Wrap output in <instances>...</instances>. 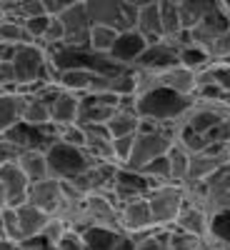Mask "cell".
Listing matches in <instances>:
<instances>
[{
    "instance_id": "6da1fadb",
    "label": "cell",
    "mask_w": 230,
    "mask_h": 250,
    "mask_svg": "<svg viewBox=\"0 0 230 250\" xmlns=\"http://www.w3.org/2000/svg\"><path fill=\"white\" fill-rule=\"evenodd\" d=\"M195 98L193 95H180L165 85H158L143 95H135V113L140 118H150V120H183V115L193 108Z\"/></svg>"
},
{
    "instance_id": "7a4b0ae2",
    "label": "cell",
    "mask_w": 230,
    "mask_h": 250,
    "mask_svg": "<svg viewBox=\"0 0 230 250\" xmlns=\"http://www.w3.org/2000/svg\"><path fill=\"white\" fill-rule=\"evenodd\" d=\"M10 62L15 68L18 85H25V83H58L60 70L53 65L48 50L40 43H20Z\"/></svg>"
},
{
    "instance_id": "3957f363",
    "label": "cell",
    "mask_w": 230,
    "mask_h": 250,
    "mask_svg": "<svg viewBox=\"0 0 230 250\" xmlns=\"http://www.w3.org/2000/svg\"><path fill=\"white\" fill-rule=\"evenodd\" d=\"M45 158H48L50 178H58V180H70V178L85 173L88 168H93L98 163L85 153V148H78V145L63 143V140H55V143L48 145Z\"/></svg>"
},
{
    "instance_id": "277c9868",
    "label": "cell",
    "mask_w": 230,
    "mask_h": 250,
    "mask_svg": "<svg viewBox=\"0 0 230 250\" xmlns=\"http://www.w3.org/2000/svg\"><path fill=\"white\" fill-rule=\"evenodd\" d=\"M155 228H170L185 203V188L180 183H160L148 193Z\"/></svg>"
},
{
    "instance_id": "5b68a950",
    "label": "cell",
    "mask_w": 230,
    "mask_h": 250,
    "mask_svg": "<svg viewBox=\"0 0 230 250\" xmlns=\"http://www.w3.org/2000/svg\"><path fill=\"white\" fill-rule=\"evenodd\" d=\"M93 25H110L118 30L135 28V8L125 0H83Z\"/></svg>"
},
{
    "instance_id": "8992f818",
    "label": "cell",
    "mask_w": 230,
    "mask_h": 250,
    "mask_svg": "<svg viewBox=\"0 0 230 250\" xmlns=\"http://www.w3.org/2000/svg\"><path fill=\"white\" fill-rule=\"evenodd\" d=\"M120 98L113 93H83L78 105V120L80 125H105L113 113L118 110Z\"/></svg>"
},
{
    "instance_id": "52a82bcc",
    "label": "cell",
    "mask_w": 230,
    "mask_h": 250,
    "mask_svg": "<svg viewBox=\"0 0 230 250\" xmlns=\"http://www.w3.org/2000/svg\"><path fill=\"white\" fill-rule=\"evenodd\" d=\"M78 233L83 238L85 250H133V235H128L120 228L85 225Z\"/></svg>"
},
{
    "instance_id": "ba28073f",
    "label": "cell",
    "mask_w": 230,
    "mask_h": 250,
    "mask_svg": "<svg viewBox=\"0 0 230 250\" xmlns=\"http://www.w3.org/2000/svg\"><path fill=\"white\" fill-rule=\"evenodd\" d=\"M118 225H120V230H125L128 235H140L145 230H150V228H155L148 195L120 203L118 205Z\"/></svg>"
},
{
    "instance_id": "9c48e42d",
    "label": "cell",
    "mask_w": 230,
    "mask_h": 250,
    "mask_svg": "<svg viewBox=\"0 0 230 250\" xmlns=\"http://www.w3.org/2000/svg\"><path fill=\"white\" fill-rule=\"evenodd\" d=\"M65 25V40L60 45H70V48H88V38H90V28L93 20L83 5V0H78L75 5H70L68 10H63L58 15Z\"/></svg>"
},
{
    "instance_id": "30bf717a",
    "label": "cell",
    "mask_w": 230,
    "mask_h": 250,
    "mask_svg": "<svg viewBox=\"0 0 230 250\" xmlns=\"http://www.w3.org/2000/svg\"><path fill=\"white\" fill-rule=\"evenodd\" d=\"M178 55H180V48L173 43L170 38H163L158 43H148V48L143 50V55L133 62V68L138 70H165L170 65H178Z\"/></svg>"
},
{
    "instance_id": "8fae6325",
    "label": "cell",
    "mask_w": 230,
    "mask_h": 250,
    "mask_svg": "<svg viewBox=\"0 0 230 250\" xmlns=\"http://www.w3.org/2000/svg\"><path fill=\"white\" fill-rule=\"evenodd\" d=\"M63 200H65V190H63V180H58V178L38 180V183H30V188H28V203H33L35 208H40L48 215L60 213Z\"/></svg>"
},
{
    "instance_id": "7c38bea8",
    "label": "cell",
    "mask_w": 230,
    "mask_h": 250,
    "mask_svg": "<svg viewBox=\"0 0 230 250\" xmlns=\"http://www.w3.org/2000/svg\"><path fill=\"white\" fill-rule=\"evenodd\" d=\"M28 188L30 180L25 178V173L20 170L18 163H3L0 165V190H3L5 205L18 208L28 203Z\"/></svg>"
},
{
    "instance_id": "4fadbf2b",
    "label": "cell",
    "mask_w": 230,
    "mask_h": 250,
    "mask_svg": "<svg viewBox=\"0 0 230 250\" xmlns=\"http://www.w3.org/2000/svg\"><path fill=\"white\" fill-rule=\"evenodd\" d=\"M148 48V40H145L135 28H128V30H120L118 38H115V45L110 50V55L125 65H133V62L143 55V50Z\"/></svg>"
},
{
    "instance_id": "5bb4252c",
    "label": "cell",
    "mask_w": 230,
    "mask_h": 250,
    "mask_svg": "<svg viewBox=\"0 0 230 250\" xmlns=\"http://www.w3.org/2000/svg\"><path fill=\"white\" fill-rule=\"evenodd\" d=\"M135 30L148 40V43H158V40L165 38L163 20H160V3H158V0H150L148 5L138 8V13H135Z\"/></svg>"
},
{
    "instance_id": "9a60e30c",
    "label": "cell",
    "mask_w": 230,
    "mask_h": 250,
    "mask_svg": "<svg viewBox=\"0 0 230 250\" xmlns=\"http://www.w3.org/2000/svg\"><path fill=\"white\" fill-rule=\"evenodd\" d=\"M173 225L180 228V230H185V233H190V235L203 238L208 233V225H210V213L203 210V208H198L195 203H190L185 198V203H183V208H180V213H178Z\"/></svg>"
},
{
    "instance_id": "2e32d148",
    "label": "cell",
    "mask_w": 230,
    "mask_h": 250,
    "mask_svg": "<svg viewBox=\"0 0 230 250\" xmlns=\"http://www.w3.org/2000/svg\"><path fill=\"white\" fill-rule=\"evenodd\" d=\"M160 85L170 88V90H175V93H180V95H193V98H195L198 73L178 62V65H170V68L160 70Z\"/></svg>"
},
{
    "instance_id": "e0dca14e",
    "label": "cell",
    "mask_w": 230,
    "mask_h": 250,
    "mask_svg": "<svg viewBox=\"0 0 230 250\" xmlns=\"http://www.w3.org/2000/svg\"><path fill=\"white\" fill-rule=\"evenodd\" d=\"M18 213V230H20V240L25 238H33V235H40L43 233L45 223L50 220L48 213H43L40 208H35L33 203H23L15 208Z\"/></svg>"
},
{
    "instance_id": "ac0fdd59",
    "label": "cell",
    "mask_w": 230,
    "mask_h": 250,
    "mask_svg": "<svg viewBox=\"0 0 230 250\" xmlns=\"http://www.w3.org/2000/svg\"><path fill=\"white\" fill-rule=\"evenodd\" d=\"M78 105H80V95L70 90H60L55 100L50 103V120L55 125H68L78 120Z\"/></svg>"
},
{
    "instance_id": "d6986e66",
    "label": "cell",
    "mask_w": 230,
    "mask_h": 250,
    "mask_svg": "<svg viewBox=\"0 0 230 250\" xmlns=\"http://www.w3.org/2000/svg\"><path fill=\"white\" fill-rule=\"evenodd\" d=\"M23 103L25 95L20 93H0V135L23 120Z\"/></svg>"
},
{
    "instance_id": "ffe728a7",
    "label": "cell",
    "mask_w": 230,
    "mask_h": 250,
    "mask_svg": "<svg viewBox=\"0 0 230 250\" xmlns=\"http://www.w3.org/2000/svg\"><path fill=\"white\" fill-rule=\"evenodd\" d=\"M18 165H20V170L25 173V178L30 183H38V180H45L50 178L48 173V158H45V150H40V148H33V150H23L18 158Z\"/></svg>"
},
{
    "instance_id": "44dd1931",
    "label": "cell",
    "mask_w": 230,
    "mask_h": 250,
    "mask_svg": "<svg viewBox=\"0 0 230 250\" xmlns=\"http://www.w3.org/2000/svg\"><path fill=\"white\" fill-rule=\"evenodd\" d=\"M178 10H180V20H183V28H195L200 20L215 10L220 5V0H180V3H175Z\"/></svg>"
},
{
    "instance_id": "7402d4cb",
    "label": "cell",
    "mask_w": 230,
    "mask_h": 250,
    "mask_svg": "<svg viewBox=\"0 0 230 250\" xmlns=\"http://www.w3.org/2000/svg\"><path fill=\"white\" fill-rule=\"evenodd\" d=\"M95 70H88V68H68V70H60L58 75V83L63 90H70L75 95H83L90 90V80H93Z\"/></svg>"
},
{
    "instance_id": "603a6c76",
    "label": "cell",
    "mask_w": 230,
    "mask_h": 250,
    "mask_svg": "<svg viewBox=\"0 0 230 250\" xmlns=\"http://www.w3.org/2000/svg\"><path fill=\"white\" fill-rule=\"evenodd\" d=\"M108 130L113 138H123V135H133L138 133V125H140V115L133 110V108H120L113 113V118L105 123Z\"/></svg>"
},
{
    "instance_id": "cb8c5ba5",
    "label": "cell",
    "mask_w": 230,
    "mask_h": 250,
    "mask_svg": "<svg viewBox=\"0 0 230 250\" xmlns=\"http://www.w3.org/2000/svg\"><path fill=\"white\" fill-rule=\"evenodd\" d=\"M118 33L120 30L110 28V25H93L90 28V38H88V50H93L98 55H110Z\"/></svg>"
},
{
    "instance_id": "d4e9b609",
    "label": "cell",
    "mask_w": 230,
    "mask_h": 250,
    "mask_svg": "<svg viewBox=\"0 0 230 250\" xmlns=\"http://www.w3.org/2000/svg\"><path fill=\"white\" fill-rule=\"evenodd\" d=\"M23 123H30V125L53 123L50 120V105H48V103H43L38 95H25V103H23Z\"/></svg>"
},
{
    "instance_id": "484cf974",
    "label": "cell",
    "mask_w": 230,
    "mask_h": 250,
    "mask_svg": "<svg viewBox=\"0 0 230 250\" xmlns=\"http://www.w3.org/2000/svg\"><path fill=\"white\" fill-rule=\"evenodd\" d=\"M133 250H168V228H150L133 235Z\"/></svg>"
},
{
    "instance_id": "4316f807",
    "label": "cell",
    "mask_w": 230,
    "mask_h": 250,
    "mask_svg": "<svg viewBox=\"0 0 230 250\" xmlns=\"http://www.w3.org/2000/svg\"><path fill=\"white\" fill-rule=\"evenodd\" d=\"M168 160H170V178L173 183H185L188 178V170H190V153L183 150L178 143L170 145V150H168Z\"/></svg>"
},
{
    "instance_id": "83f0119b",
    "label": "cell",
    "mask_w": 230,
    "mask_h": 250,
    "mask_svg": "<svg viewBox=\"0 0 230 250\" xmlns=\"http://www.w3.org/2000/svg\"><path fill=\"white\" fill-rule=\"evenodd\" d=\"M175 143L180 145L183 150H188L190 155H195V153H203L210 140H208V135H203V133H198V130H193V128H188L185 123H180V130H178Z\"/></svg>"
},
{
    "instance_id": "f1b7e54d",
    "label": "cell",
    "mask_w": 230,
    "mask_h": 250,
    "mask_svg": "<svg viewBox=\"0 0 230 250\" xmlns=\"http://www.w3.org/2000/svg\"><path fill=\"white\" fill-rule=\"evenodd\" d=\"M140 173L148 178V180H153L155 185H160V183H173L168 153H165V155H158V158H153V160H148V163H145L143 168H140Z\"/></svg>"
},
{
    "instance_id": "f546056e",
    "label": "cell",
    "mask_w": 230,
    "mask_h": 250,
    "mask_svg": "<svg viewBox=\"0 0 230 250\" xmlns=\"http://www.w3.org/2000/svg\"><path fill=\"white\" fill-rule=\"evenodd\" d=\"M178 60H180V65H185V68H190V70H195V73H198V70H203V68H205L213 58H210V53H208L203 45L190 43V45L180 48Z\"/></svg>"
},
{
    "instance_id": "4dcf8cb0",
    "label": "cell",
    "mask_w": 230,
    "mask_h": 250,
    "mask_svg": "<svg viewBox=\"0 0 230 250\" xmlns=\"http://www.w3.org/2000/svg\"><path fill=\"white\" fill-rule=\"evenodd\" d=\"M160 3V20H163V30L165 38H173L178 30H183V20H180V10L173 0H158Z\"/></svg>"
},
{
    "instance_id": "1f68e13d",
    "label": "cell",
    "mask_w": 230,
    "mask_h": 250,
    "mask_svg": "<svg viewBox=\"0 0 230 250\" xmlns=\"http://www.w3.org/2000/svg\"><path fill=\"white\" fill-rule=\"evenodd\" d=\"M0 40L3 43H13V45H20V43H33L28 38L23 23L18 20H8V18H0Z\"/></svg>"
},
{
    "instance_id": "d6a6232c",
    "label": "cell",
    "mask_w": 230,
    "mask_h": 250,
    "mask_svg": "<svg viewBox=\"0 0 230 250\" xmlns=\"http://www.w3.org/2000/svg\"><path fill=\"white\" fill-rule=\"evenodd\" d=\"M50 18H53V15L40 13V15L28 18L25 23H23V28H25V33H28V38L33 40V43H40V40H43V35H45V30H48V25H50Z\"/></svg>"
},
{
    "instance_id": "836d02e7",
    "label": "cell",
    "mask_w": 230,
    "mask_h": 250,
    "mask_svg": "<svg viewBox=\"0 0 230 250\" xmlns=\"http://www.w3.org/2000/svg\"><path fill=\"white\" fill-rule=\"evenodd\" d=\"M0 220H3L5 240L20 243V230H18V213H15V208H10V205H3V208H0Z\"/></svg>"
},
{
    "instance_id": "e575fe53",
    "label": "cell",
    "mask_w": 230,
    "mask_h": 250,
    "mask_svg": "<svg viewBox=\"0 0 230 250\" xmlns=\"http://www.w3.org/2000/svg\"><path fill=\"white\" fill-rule=\"evenodd\" d=\"M63 40H65V25H63V20H60L58 15H53V18H50V25H48L45 35H43V40H40V45L48 50V48L60 45Z\"/></svg>"
},
{
    "instance_id": "d590c367",
    "label": "cell",
    "mask_w": 230,
    "mask_h": 250,
    "mask_svg": "<svg viewBox=\"0 0 230 250\" xmlns=\"http://www.w3.org/2000/svg\"><path fill=\"white\" fill-rule=\"evenodd\" d=\"M133 143H135V133L133 135H123V138H113V160L118 165H125L133 153Z\"/></svg>"
},
{
    "instance_id": "8d00e7d4",
    "label": "cell",
    "mask_w": 230,
    "mask_h": 250,
    "mask_svg": "<svg viewBox=\"0 0 230 250\" xmlns=\"http://www.w3.org/2000/svg\"><path fill=\"white\" fill-rule=\"evenodd\" d=\"M20 153L23 150H20L13 140H8L5 135H0V165L3 163H18Z\"/></svg>"
},
{
    "instance_id": "74e56055",
    "label": "cell",
    "mask_w": 230,
    "mask_h": 250,
    "mask_svg": "<svg viewBox=\"0 0 230 250\" xmlns=\"http://www.w3.org/2000/svg\"><path fill=\"white\" fill-rule=\"evenodd\" d=\"M205 135H208V140H210V143H228L230 140V115L223 118L215 128H210Z\"/></svg>"
},
{
    "instance_id": "f35d334b",
    "label": "cell",
    "mask_w": 230,
    "mask_h": 250,
    "mask_svg": "<svg viewBox=\"0 0 230 250\" xmlns=\"http://www.w3.org/2000/svg\"><path fill=\"white\" fill-rule=\"evenodd\" d=\"M58 250H85V245H83L80 233L70 228V230L65 233V238H63V240L58 243Z\"/></svg>"
},
{
    "instance_id": "ab89813d",
    "label": "cell",
    "mask_w": 230,
    "mask_h": 250,
    "mask_svg": "<svg viewBox=\"0 0 230 250\" xmlns=\"http://www.w3.org/2000/svg\"><path fill=\"white\" fill-rule=\"evenodd\" d=\"M78 0H40V5L48 15H60L63 10H68L70 5H75Z\"/></svg>"
},
{
    "instance_id": "60d3db41",
    "label": "cell",
    "mask_w": 230,
    "mask_h": 250,
    "mask_svg": "<svg viewBox=\"0 0 230 250\" xmlns=\"http://www.w3.org/2000/svg\"><path fill=\"white\" fill-rule=\"evenodd\" d=\"M15 48H18V45H13V43H3V40H0V62H10L13 55H15Z\"/></svg>"
},
{
    "instance_id": "b9f144b4",
    "label": "cell",
    "mask_w": 230,
    "mask_h": 250,
    "mask_svg": "<svg viewBox=\"0 0 230 250\" xmlns=\"http://www.w3.org/2000/svg\"><path fill=\"white\" fill-rule=\"evenodd\" d=\"M125 3H128V5H133V8L138 10V8H143V5H148L150 0H125Z\"/></svg>"
},
{
    "instance_id": "7bdbcfd3",
    "label": "cell",
    "mask_w": 230,
    "mask_h": 250,
    "mask_svg": "<svg viewBox=\"0 0 230 250\" xmlns=\"http://www.w3.org/2000/svg\"><path fill=\"white\" fill-rule=\"evenodd\" d=\"M218 208H228V210H230V193H225V195L220 198V203H218Z\"/></svg>"
},
{
    "instance_id": "ee69618b",
    "label": "cell",
    "mask_w": 230,
    "mask_h": 250,
    "mask_svg": "<svg viewBox=\"0 0 230 250\" xmlns=\"http://www.w3.org/2000/svg\"><path fill=\"white\" fill-rule=\"evenodd\" d=\"M220 5L225 8V13H228V18H230V0H220Z\"/></svg>"
},
{
    "instance_id": "f6af8a7d",
    "label": "cell",
    "mask_w": 230,
    "mask_h": 250,
    "mask_svg": "<svg viewBox=\"0 0 230 250\" xmlns=\"http://www.w3.org/2000/svg\"><path fill=\"white\" fill-rule=\"evenodd\" d=\"M228 158H230V140H228Z\"/></svg>"
},
{
    "instance_id": "bcb514c9",
    "label": "cell",
    "mask_w": 230,
    "mask_h": 250,
    "mask_svg": "<svg viewBox=\"0 0 230 250\" xmlns=\"http://www.w3.org/2000/svg\"><path fill=\"white\" fill-rule=\"evenodd\" d=\"M0 18H3V13H0Z\"/></svg>"
},
{
    "instance_id": "7dc6e473",
    "label": "cell",
    "mask_w": 230,
    "mask_h": 250,
    "mask_svg": "<svg viewBox=\"0 0 230 250\" xmlns=\"http://www.w3.org/2000/svg\"><path fill=\"white\" fill-rule=\"evenodd\" d=\"M228 60H230V58H228Z\"/></svg>"
}]
</instances>
